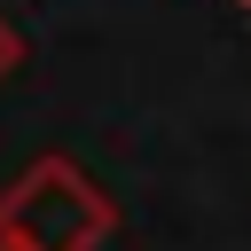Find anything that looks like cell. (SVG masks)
Listing matches in <instances>:
<instances>
[{
    "mask_svg": "<svg viewBox=\"0 0 251 251\" xmlns=\"http://www.w3.org/2000/svg\"><path fill=\"white\" fill-rule=\"evenodd\" d=\"M0 235L24 251H102L118 235V204L71 157H39L0 188Z\"/></svg>",
    "mask_w": 251,
    "mask_h": 251,
    "instance_id": "6da1fadb",
    "label": "cell"
},
{
    "mask_svg": "<svg viewBox=\"0 0 251 251\" xmlns=\"http://www.w3.org/2000/svg\"><path fill=\"white\" fill-rule=\"evenodd\" d=\"M16 71H24V31H16L8 16H0V86H8Z\"/></svg>",
    "mask_w": 251,
    "mask_h": 251,
    "instance_id": "7a4b0ae2",
    "label": "cell"
},
{
    "mask_svg": "<svg viewBox=\"0 0 251 251\" xmlns=\"http://www.w3.org/2000/svg\"><path fill=\"white\" fill-rule=\"evenodd\" d=\"M0 251H24V243H8V235H0Z\"/></svg>",
    "mask_w": 251,
    "mask_h": 251,
    "instance_id": "3957f363",
    "label": "cell"
},
{
    "mask_svg": "<svg viewBox=\"0 0 251 251\" xmlns=\"http://www.w3.org/2000/svg\"><path fill=\"white\" fill-rule=\"evenodd\" d=\"M235 8H243V16H251V0H235Z\"/></svg>",
    "mask_w": 251,
    "mask_h": 251,
    "instance_id": "277c9868",
    "label": "cell"
}]
</instances>
